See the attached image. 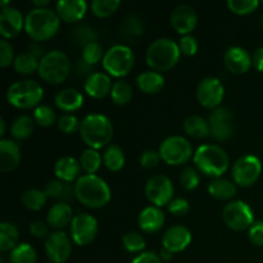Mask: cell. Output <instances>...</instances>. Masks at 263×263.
Returning <instances> with one entry per match:
<instances>
[{
  "label": "cell",
  "instance_id": "cell-1",
  "mask_svg": "<svg viewBox=\"0 0 263 263\" xmlns=\"http://www.w3.org/2000/svg\"><path fill=\"white\" fill-rule=\"evenodd\" d=\"M74 195L82 205L92 210L105 207L112 198L110 187L97 175H82L74 182Z\"/></svg>",
  "mask_w": 263,
  "mask_h": 263
},
{
  "label": "cell",
  "instance_id": "cell-2",
  "mask_svg": "<svg viewBox=\"0 0 263 263\" xmlns=\"http://www.w3.org/2000/svg\"><path fill=\"white\" fill-rule=\"evenodd\" d=\"M61 20L55 10L49 8H33L25 17V31L35 43H44L58 33Z\"/></svg>",
  "mask_w": 263,
  "mask_h": 263
},
{
  "label": "cell",
  "instance_id": "cell-3",
  "mask_svg": "<svg viewBox=\"0 0 263 263\" xmlns=\"http://www.w3.org/2000/svg\"><path fill=\"white\" fill-rule=\"evenodd\" d=\"M113 123L109 118L100 113H91L82 118L79 134L82 141L90 149H102L107 146L113 139Z\"/></svg>",
  "mask_w": 263,
  "mask_h": 263
},
{
  "label": "cell",
  "instance_id": "cell-4",
  "mask_svg": "<svg viewBox=\"0 0 263 263\" xmlns=\"http://www.w3.org/2000/svg\"><path fill=\"white\" fill-rule=\"evenodd\" d=\"M179 44L172 39L161 37L148 46L145 53L146 64L156 72H166L174 68L180 61Z\"/></svg>",
  "mask_w": 263,
  "mask_h": 263
},
{
  "label": "cell",
  "instance_id": "cell-5",
  "mask_svg": "<svg viewBox=\"0 0 263 263\" xmlns=\"http://www.w3.org/2000/svg\"><path fill=\"white\" fill-rule=\"evenodd\" d=\"M194 163L203 175L218 179L228 171L230 161L225 149L215 144H204L195 151Z\"/></svg>",
  "mask_w": 263,
  "mask_h": 263
},
{
  "label": "cell",
  "instance_id": "cell-6",
  "mask_svg": "<svg viewBox=\"0 0 263 263\" xmlns=\"http://www.w3.org/2000/svg\"><path fill=\"white\" fill-rule=\"evenodd\" d=\"M44 98V89L35 80H20L8 87L7 100L17 109L37 108Z\"/></svg>",
  "mask_w": 263,
  "mask_h": 263
},
{
  "label": "cell",
  "instance_id": "cell-7",
  "mask_svg": "<svg viewBox=\"0 0 263 263\" xmlns=\"http://www.w3.org/2000/svg\"><path fill=\"white\" fill-rule=\"evenodd\" d=\"M39 76L49 85H59L66 81L71 72V61L62 50H51L40 61Z\"/></svg>",
  "mask_w": 263,
  "mask_h": 263
},
{
  "label": "cell",
  "instance_id": "cell-8",
  "mask_svg": "<svg viewBox=\"0 0 263 263\" xmlns=\"http://www.w3.org/2000/svg\"><path fill=\"white\" fill-rule=\"evenodd\" d=\"M135 66V55L126 45H115L108 49L103 58V68L109 76L125 77Z\"/></svg>",
  "mask_w": 263,
  "mask_h": 263
},
{
  "label": "cell",
  "instance_id": "cell-9",
  "mask_svg": "<svg viewBox=\"0 0 263 263\" xmlns=\"http://www.w3.org/2000/svg\"><path fill=\"white\" fill-rule=\"evenodd\" d=\"M161 159L168 166H181L193 156V146L184 136H168L162 141L158 151Z\"/></svg>",
  "mask_w": 263,
  "mask_h": 263
},
{
  "label": "cell",
  "instance_id": "cell-10",
  "mask_svg": "<svg viewBox=\"0 0 263 263\" xmlns=\"http://www.w3.org/2000/svg\"><path fill=\"white\" fill-rule=\"evenodd\" d=\"M222 220L234 231H246L252 228L254 221L253 210L243 200H233L222 210Z\"/></svg>",
  "mask_w": 263,
  "mask_h": 263
},
{
  "label": "cell",
  "instance_id": "cell-11",
  "mask_svg": "<svg viewBox=\"0 0 263 263\" xmlns=\"http://www.w3.org/2000/svg\"><path fill=\"white\" fill-rule=\"evenodd\" d=\"M261 174L262 163L253 154L240 157L231 170L234 182L240 187H249L256 184Z\"/></svg>",
  "mask_w": 263,
  "mask_h": 263
},
{
  "label": "cell",
  "instance_id": "cell-12",
  "mask_svg": "<svg viewBox=\"0 0 263 263\" xmlns=\"http://www.w3.org/2000/svg\"><path fill=\"white\" fill-rule=\"evenodd\" d=\"M99 230V225L94 216L89 213H79L72 220L69 226L71 239L74 244L85 247L91 244L95 240Z\"/></svg>",
  "mask_w": 263,
  "mask_h": 263
},
{
  "label": "cell",
  "instance_id": "cell-13",
  "mask_svg": "<svg viewBox=\"0 0 263 263\" xmlns=\"http://www.w3.org/2000/svg\"><path fill=\"white\" fill-rule=\"evenodd\" d=\"M174 184L164 175H154L146 181L145 195L149 202L156 207L168 205L174 199Z\"/></svg>",
  "mask_w": 263,
  "mask_h": 263
},
{
  "label": "cell",
  "instance_id": "cell-14",
  "mask_svg": "<svg viewBox=\"0 0 263 263\" xmlns=\"http://www.w3.org/2000/svg\"><path fill=\"white\" fill-rule=\"evenodd\" d=\"M225 98V87L215 77H207L199 82L197 87V99L202 107L207 109H217Z\"/></svg>",
  "mask_w": 263,
  "mask_h": 263
},
{
  "label": "cell",
  "instance_id": "cell-15",
  "mask_svg": "<svg viewBox=\"0 0 263 263\" xmlns=\"http://www.w3.org/2000/svg\"><path fill=\"white\" fill-rule=\"evenodd\" d=\"M210 133L215 140L226 141L233 136L235 130V120L228 108H217L208 118Z\"/></svg>",
  "mask_w": 263,
  "mask_h": 263
},
{
  "label": "cell",
  "instance_id": "cell-16",
  "mask_svg": "<svg viewBox=\"0 0 263 263\" xmlns=\"http://www.w3.org/2000/svg\"><path fill=\"white\" fill-rule=\"evenodd\" d=\"M46 257L53 263H64L72 254V240L63 231H54L45 239Z\"/></svg>",
  "mask_w": 263,
  "mask_h": 263
},
{
  "label": "cell",
  "instance_id": "cell-17",
  "mask_svg": "<svg viewBox=\"0 0 263 263\" xmlns=\"http://www.w3.org/2000/svg\"><path fill=\"white\" fill-rule=\"evenodd\" d=\"M172 28L180 35L186 36L194 31L198 23L197 12L193 7L187 4H180L175 7L172 10L171 18H170Z\"/></svg>",
  "mask_w": 263,
  "mask_h": 263
},
{
  "label": "cell",
  "instance_id": "cell-18",
  "mask_svg": "<svg viewBox=\"0 0 263 263\" xmlns=\"http://www.w3.org/2000/svg\"><path fill=\"white\" fill-rule=\"evenodd\" d=\"M25 28V18L17 8L8 7L0 12V33L4 40L14 39Z\"/></svg>",
  "mask_w": 263,
  "mask_h": 263
},
{
  "label": "cell",
  "instance_id": "cell-19",
  "mask_svg": "<svg viewBox=\"0 0 263 263\" xmlns=\"http://www.w3.org/2000/svg\"><path fill=\"white\" fill-rule=\"evenodd\" d=\"M192 243V233L184 225H175L167 229L162 238V246L172 253L185 251Z\"/></svg>",
  "mask_w": 263,
  "mask_h": 263
},
{
  "label": "cell",
  "instance_id": "cell-20",
  "mask_svg": "<svg viewBox=\"0 0 263 263\" xmlns=\"http://www.w3.org/2000/svg\"><path fill=\"white\" fill-rule=\"evenodd\" d=\"M223 63L229 72L234 74H244L253 66L252 55L241 46H233L228 49L223 55Z\"/></svg>",
  "mask_w": 263,
  "mask_h": 263
},
{
  "label": "cell",
  "instance_id": "cell-21",
  "mask_svg": "<svg viewBox=\"0 0 263 263\" xmlns=\"http://www.w3.org/2000/svg\"><path fill=\"white\" fill-rule=\"evenodd\" d=\"M87 3L84 0H59L55 5V13L59 20L66 23H76L85 17Z\"/></svg>",
  "mask_w": 263,
  "mask_h": 263
},
{
  "label": "cell",
  "instance_id": "cell-22",
  "mask_svg": "<svg viewBox=\"0 0 263 263\" xmlns=\"http://www.w3.org/2000/svg\"><path fill=\"white\" fill-rule=\"evenodd\" d=\"M20 145L10 139H2L0 140V171L3 174H9L20 166Z\"/></svg>",
  "mask_w": 263,
  "mask_h": 263
},
{
  "label": "cell",
  "instance_id": "cell-23",
  "mask_svg": "<svg viewBox=\"0 0 263 263\" xmlns=\"http://www.w3.org/2000/svg\"><path fill=\"white\" fill-rule=\"evenodd\" d=\"M112 80L110 76L102 72H95L94 74L85 80V92L92 99H103L112 91Z\"/></svg>",
  "mask_w": 263,
  "mask_h": 263
},
{
  "label": "cell",
  "instance_id": "cell-24",
  "mask_svg": "<svg viewBox=\"0 0 263 263\" xmlns=\"http://www.w3.org/2000/svg\"><path fill=\"white\" fill-rule=\"evenodd\" d=\"M164 222H166V216L163 211L156 205L144 208L138 218L139 228L146 234H154L159 231L164 226Z\"/></svg>",
  "mask_w": 263,
  "mask_h": 263
},
{
  "label": "cell",
  "instance_id": "cell-25",
  "mask_svg": "<svg viewBox=\"0 0 263 263\" xmlns=\"http://www.w3.org/2000/svg\"><path fill=\"white\" fill-rule=\"evenodd\" d=\"M73 210L68 203H57L49 210L46 216V223L49 228L57 231H62V229L71 226L73 220Z\"/></svg>",
  "mask_w": 263,
  "mask_h": 263
},
{
  "label": "cell",
  "instance_id": "cell-26",
  "mask_svg": "<svg viewBox=\"0 0 263 263\" xmlns=\"http://www.w3.org/2000/svg\"><path fill=\"white\" fill-rule=\"evenodd\" d=\"M81 164L73 157H61L54 164V174L57 179L64 182H73L80 179V172H81Z\"/></svg>",
  "mask_w": 263,
  "mask_h": 263
},
{
  "label": "cell",
  "instance_id": "cell-27",
  "mask_svg": "<svg viewBox=\"0 0 263 263\" xmlns=\"http://www.w3.org/2000/svg\"><path fill=\"white\" fill-rule=\"evenodd\" d=\"M54 103L61 110L66 113H72L79 110L84 105V95L76 89L67 87L61 90L54 98Z\"/></svg>",
  "mask_w": 263,
  "mask_h": 263
},
{
  "label": "cell",
  "instance_id": "cell-28",
  "mask_svg": "<svg viewBox=\"0 0 263 263\" xmlns=\"http://www.w3.org/2000/svg\"><path fill=\"white\" fill-rule=\"evenodd\" d=\"M45 194L48 198L54 200H58V203H68L71 200L76 199L74 195V185L71 182H64L61 180H51L46 184Z\"/></svg>",
  "mask_w": 263,
  "mask_h": 263
},
{
  "label": "cell",
  "instance_id": "cell-29",
  "mask_svg": "<svg viewBox=\"0 0 263 263\" xmlns=\"http://www.w3.org/2000/svg\"><path fill=\"white\" fill-rule=\"evenodd\" d=\"M136 85L145 94H158L164 87V77L159 72L145 71L136 77Z\"/></svg>",
  "mask_w": 263,
  "mask_h": 263
},
{
  "label": "cell",
  "instance_id": "cell-30",
  "mask_svg": "<svg viewBox=\"0 0 263 263\" xmlns=\"http://www.w3.org/2000/svg\"><path fill=\"white\" fill-rule=\"evenodd\" d=\"M211 197L218 200H230L236 195V184L223 177H218L208 185Z\"/></svg>",
  "mask_w": 263,
  "mask_h": 263
},
{
  "label": "cell",
  "instance_id": "cell-31",
  "mask_svg": "<svg viewBox=\"0 0 263 263\" xmlns=\"http://www.w3.org/2000/svg\"><path fill=\"white\" fill-rule=\"evenodd\" d=\"M184 130L190 138L194 139H204L211 135L208 121L197 115L189 116L184 121Z\"/></svg>",
  "mask_w": 263,
  "mask_h": 263
},
{
  "label": "cell",
  "instance_id": "cell-32",
  "mask_svg": "<svg viewBox=\"0 0 263 263\" xmlns=\"http://www.w3.org/2000/svg\"><path fill=\"white\" fill-rule=\"evenodd\" d=\"M39 66H40V59L36 58L30 51H23V53L18 54L13 63L15 72L22 76L33 74L39 71Z\"/></svg>",
  "mask_w": 263,
  "mask_h": 263
},
{
  "label": "cell",
  "instance_id": "cell-33",
  "mask_svg": "<svg viewBox=\"0 0 263 263\" xmlns=\"http://www.w3.org/2000/svg\"><path fill=\"white\" fill-rule=\"evenodd\" d=\"M33 127H35L33 118L31 116L23 115L13 121L12 126H10V134L15 140L23 141L32 135Z\"/></svg>",
  "mask_w": 263,
  "mask_h": 263
},
{
  "label": "cell",
  "instance_id": "cell-34",
  "mask_svg": "<svg viewBox=\"0 0 263 263\" xmlns=\"http://www.w3.org/2000/svg\"><path fill=\"white\" fill-rule=\"evenodd\" d=\"M20 241L18 229L10 222L0 223V251L12 252Z\"/></svg>",
  "mask_w": 263,
  "mask_h": 263
},
{
  "label": "cell",
  "instance_id": "cell-35",
  "mask_svg": "<svg viewBox=\"0 0 263 263\" xmlns=\"http://www.w3.org/2000/svg\"><path fill=\"white\" fill-rule=\"evenodd\" d=\"M125 153L118 145H108L103 153V163L109 171L118 172L125 166Z\"/></svg>",
  "mask_w": 263,
  "mask_h": 263
},
{
  "label": "cell",
  "instance_id": "cell-36",
  "mask_svg": "<svg viewBox=\"0 0 263 263\" xmlns=\"http://www.w3.org/2000/svg\"><path fill=\"white\" fill-rule=\"evenodd\" d=\"M103 163V156L95 149H85L80 156V164L86 175H95Z\"/></svg>",
  "mask_w": 263,
  "mask_h": 263
},
{
  "label": "cell",
  "instance_id": "cell-37",
  "mask_svg": "<svg viewBox=\"0 0 263 263\" xmlns=\"http://www.w3.org/2000/svg\"><path fill=\"white\" fill-rule=\"evenodd\" d=\"M23 207L30 211H40L48 202V195L45 192L39 189H28L21 197Z\"/></svg>",
  "mask_w": 263,
  "mask_h": 263
},
{
  "label": "cell",
  "instance_id": "cell-38",
  "mask_svg": "<svg viewBox=\"0 0 263 263\" xmlns=\"http://www.w3.org/2000/svg\"><path fill=\"white\" fill-rule=\"evenodd\" d=\"M72 41L73 44H76L77 46H81L82 49L85 46H87L89 44L92 43H97V32L92 27H90L89 25H77L76 27L73 28L72 31V35H71Z\"/></svg>",
  "mask_w": 263,
  "mask_h": 263
},
{
  "label": "cell",
  "instance_id": "cell-39",
  "mask_svg": "<svg viewBox=\"0 0 263 263\" xmlns=\"http://www.w3.org/2000/svg\"><path fill=\"white\" fill-rule=\"evenodd\" d=\"M37 254L28 243H20L9 254L10 263H36Z\"/></svg>",
  "mask_w": 263,
  "mask_h": 263
},
{
  "label": "cell",
  "instance_id": "cell-40",
  "mask_svg": "<svg viewBox=\"0 0 263 263\" xmlns=\"http://www.w3.org/2000/svg\"><path fill=\"white\" fill-rule=\"evenodd\" d=\"M110 98L117 105H126L133 99V87L125 80H118L113 84Z\"/></svg>",
  "mask_w": 263,
  "mask_h": 263
},
{
  "label": "cell",
  "instance_id": "cell-41",
  "mask_svg": "<svg viewBox=\"0 0 263 263\" xmlns=\"http://www.w3.org/2000/svg\"><path fill=\"white\" fill-rule=\"evenodd\" d=\"M121 32L125 37L130 39V40H135L143 36L145 32V27H144L143 22L140 18L135 14H131L123 21L122 26H121Z\"/></svg>",
  "mask_w": 263,
  "mask_h": 263
},
{
  "label": "cell",
  "instance_id": "cell-42",
  "mask_svg": "<svg viewBox=\"0 0 263 263\" xmlns=\"http://www.w3.org/2000/svg\"><path fill=\"white\" fill-rule=\"evenodd\" d=\"M120 5L121 3L118 0H94L90 4V9L95 17L108 18L117 12Z\"/></svg>",
  "mask_w": 263,
  "mask_h": 263
},
{
  "label": "cell",
  "instance_id": "cell-43",
  "mask_svg": "<svg viewBox=\"0 0 263 263\" xmlns=\"http://www.w3.org/2000/svg\"><path fill=\"white\" fill-rule=\"evenodd\" d=\"M122 244L128 253H143L146 247V241L141 234L130 231L122 236Z\"/></svg>",
  "mask_w": 263,
  "mask_h": 263
},
{
  "label": "cell",
  "instance_id": "cell-44",
  "mask_svg": "<svg viewBox=\"0 0 263 263\" xmlns=\"http://www.w3.org/2000/svg\"><path fill=\"white\" fill-rule=\"evenodd\" d=\"M32 118L36 125L41 126V127H50L55 123L57 116L53 108L49 105H39L33 110Z\"/></svg>",
  "mask_w": 263,
  "mask_h": 263
},
{
  "label": "cell",
  "instance_id": "cell-45",
  "mask_svg": "<svg viewBox=\"0 0 263 263\" xmlns=\"http://www.w3.org/2000/svg\"><path fill=\"white\" fill-rule=\"evenodd\" d=\"M258 0H229L228 7L234 14L247 15L258 8Z\"/></svg>",
  "mask_w": 263,
  "mask_h": 263
},
{
  "label": "cell",
  "instance_id": "cell-46",
  "mask_svg": "<svg viewBox=\"0 0 263 263\" xmlns=\"http://www.w3.org/2000/svg\"><path fill=\"white\" fill-rule=\"evenodd\" d=\"M104 50H103L102 45L99 43H92L89 44L87 46H85L82 49V54L81 58L84 59L86 63L91 64V66H97L100 61H103L104 58Z\"/></svg>",
  "mask_w": 263,
  "mask_h": 263
},
{
  "label": "cell",
  "instance_id": "cell-47",
  "mask_svg": "<svg viewBox=\"0 0 263 263\" xmlns=\"http://www.w3.org/2000/svg\"><path fill=\"white\" fill-rule=\"evenodd\" d=\"M180 184L185 190H195L200 184L199 171L193 167H185L180 175Z\"/></svg>",
  "mask_w": 263,
  "mask_h": 263
},
{
  "label": "cell",
  "instance_id": "cell-48",
  "mask_svg": "<svg viewBox=\"0 0 263 263\" xmlns=\"http://www.w3.org/2000/svg\"><path fill=\"white\" fill-rule=\"evenodd\" d=\"M80 123H81V121H79V118L73 115H63L57 121L58 128L66 135H71V134L79 131Z\"/></svg>",
  "mask_w": 263,
  "mask_h": 263
},
{
  "label": "cell",
  "instance_id": "cell-49",
  "mask_svg": "<svg viewBox=\"0 0 263 263\" xmlns=\"http://www.w3.org/2000/svg\"><path fill=\"white\" fill-rule=\"evenodd\" d=\"M14 49H13L12 44L3 39L0 41V67L7 68L10 64L14 63Z\"/></svg>",
  "mask_w": 263,
  "mask_h": 263
},
{
  "label": "cell",
  "instance_id": "cell-50",
  "mask_svg": "<svg viewBox=\"0 0 263 263\" xmlns=\"http://www.w3.org/2000/svg\"><path fill=\"white\" fill-rule=\"evenodd\" d=\"M179 48L182 55L193 57L198 53L199 45H198V40L194 37V36L186 35V36H182V37L180 39Z\"/></svg>",
  "mask_w": 263,
  "mask_h": 263
},
{
  "label": "cell",
  "instance_id": "cell-51",
  "mask_svg": "<svg viewBox=\"0 0 263 263\" xmlns=\"http://www.w3.org/2000/svg\"><path fill=\"white\" fill-rule=\"evenodd\" d=\"M167 208H168L170 213H172L174 216L181 217V216H185L189 212L190 204L186 199H184V198H175V199H172L171 202H170Z\"/></svg>",
  "mask_w": 263,
  "mask_h": 263
},
{
  "label": "cell",
  "instance_id": "cell-52",
  "mask_svg": "<svg viewBox=\"0 0 263 263\" xmlns=\"http://www.w3.org/2000/svg\"><path fill=\"white\" fill-rule=\"evenodd\" d=\"M161 161V156H159L158 152L156 151H145L143 152L140 156V164L144 168H154V167L158 166Z\"/></svg>",
  "mask_w": 263,
  "mask_h": 263
},
{
  "label": "cell",
  "instance_id": "cell-53",
  "mask_svg": "<svg viewBox=\"0 0 263 263\" xmlns=\"http://www.w3.org/2000/svg\"><path fill=\"white\" fill-rule=\"evenodd\" d=\"M248 238L256 247H263V221H256L248 230Z\"/></svg>",
  "mask_w": 263,
  "mask_h": 263
},
{
  "label": "cell",
  "instance_id": "cell-54",
  "mask_svg": "<svg viewBox=\"0 0 263 263\" xmlns=\"http://www.w3.org/2000/svg\"><path fill=\"white\" fill-rule=\"evenodd\" d=\"M30 234L36 239H46L50 234H49V225L44 221H33L30 223Z\"/></svg>",
  "mask_w": 263,
  "mask_h": 263
},
{
  "label": "cell",
  "instance_id": "cell-55",
  "mask_svg": "<svg viewBox=\"0 0 263 263\" xmlns=\"http://www.w3.org/2000/svg\"><path fill=\"white\" fill-rule=\"evenodd\" d=\"M74 73L77 77H86L89 79L91 74L95 73V66L86 63L82 58H79L74 64Z\"/></svg>",
  "mask_w": 263,
  "mask_h": 263
},
{
  "label": "cell",
  "instance_id": "cell-56",
  "mask_svg": "<svg viewBox=\"0 0 263 263\" xmlns=\"http://www.w3.org/2000/svg\"><path fill=\"white\" fill-rule=\"evenodd\" d=\"M131 263H162V259L159 254L154 252H143L138 257H135Z\"/></svg>",
  "mask_w": 263,
  "mask_h": 263
},
{
  "label": "cell",
  "instance_id": "cell-57",
  "mask_svg": "<svg viewBox=\"0 0 263 263\" xmlns=\"http://www.w3.org/2000/svg\"><path fill=\"white\" fill-rule=\"evenodd\" d=\"M252 62H253V66L257 71L263 72V46L254 51V54L252 55Z\"/></svg>",
  "mask_w": 263,
  "mask_h": 263
},
{
  "label": "cell",
  "instance_id": "cell-58",
  "mask_svg": "<svg viewBox=\"0 0 263 263\" xmlns=\"http://www.w3.org/2000/svg\"><path fill=\"white\" fill-rule=\"evenodd\" d=\"M27 51H30L31 54H33V55H35L36 58L40 59V61L44 58V57H45V54H46L45 51H44L43 46H40V44H39V43L30 44V45H28Z\"/></svg>",
  "mask_w": 263,
  "mask_h": 263
},
{
  "label": "cell",
  "instance_id": "cell-59",
  "mask_svg": "<svg viewBox=\"0 0 263 263\" xmlns=\"http://www.w3.org/2000/svg\"><path fill=\"white\" fill-rule=\"evenodd\" d=\"M172 256H174V253H172V252H170V251H167V249H164V248H162V251L159 252V257H161L162 262H163V261L164 262L171 261Z\"/></svg>",
  "mask_w": 263,
  "mask_h": 263
},
{
  "label": "cell",
  "instance_id": "cell-60",
  "mask_svg": "<svg viewBox=\"0 0 263 263\" xmlns=\"http://www.w3.org/2000/svg\"><path fill=\"white\" fill-rule=\"evenodd\" d=\"M32 5L33 8H39V9L46 8V5H49V0H33Z\"/></svg>",
  "mask_w": 263,
  "mask_h": 263
},
{
  "label": "cell",
  "instance_id": "cell-61",
  "mask_svg": "<svg viewBox=\"0 0 263 263\" xmlns=\"http://www.w3.org/2000/svg\"><path fill=\"white\" fill-rule=\"evenodd\" d=\"M5 130H7V123H5V121L3 120H0V136H4L5 135Z\"/></svg>",
  "mask_w": 263,
  "mask_h": 263
},
{
  "label": "cell",
  "instance_id": "cell-62",
  "mask_svg": "<svg viewBox=\"0 0 263 263\" xmlns=\"http://www.w3.org/2000/svg\"><path fill=\"white\" fill-rule=\"evenodd\" d=\"M261 25H262V28H263V14H262V17H261Z\"/></svg>",
  "mask_w": 263,
  "mask_h": 263
},
{
  "label": "cell",
  "instance_id": "cell-63",
  "mask_svg": "<svg viewBox=\"0 0 263 263\" xmlns=\"http://www.w3.org/2000/svg\"><path fill=\"white\" fill-rule=\"evenodd\" d=\"M262 4H263V2H262Z\"/></svg>",
  "mask_w": 263,
  "mask_h": 263
},
{
  "label": "cell",
  "instance_id": "cell-64",
  "mask_svg": "<svg viewBox=\"0 0 263 263\" xmlns=\"http://www.w3.org/2000/svg\"><path fill=\"white\" fill-rule=\"evenodd\" d=\"M50 263H53V262H50Z\"/></svg>",
  "mask_w": 263,
  "mask_h": 263
}]
</instances>
